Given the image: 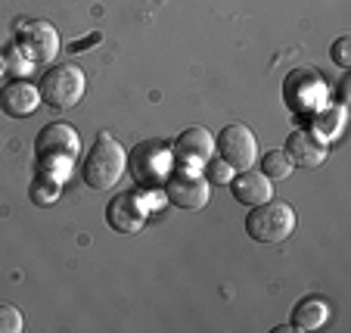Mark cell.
<instances>
[{
  "label": "cell",
  "instance_id": "9c48e42d",
  "mask_svg": "<svg viewBox=\"0 0 351 333\" xmlns=\"http://www.w3.org/2000/svg\"><path fill=\"white\" fill-rule=\"evenodd\" d=\"M286 100L295 113H317L320 106H326L324 100V84H320L317 72H308V69H298L286 78Z\"/></svg>",
  "mask_w": 351,
  "mask_h": 333
},
{
  "label": "cell",
  "instance_id": "e0dca14e",
  "mask_svg": "<svg viewBox=\"0 0 351 333\" xmlns=\"http://www.w3.org/2000/svg\"><path fill=\"white\" fill-rule=\"evenodd\" d=\"M292 162H289V156L283 153V150H271V153L261 159V174H267L271 181H286L292 174Z\"/></svg>",
  "mask_w": 351,
  "mask_h": 333
},
{
  "label": "cell",
  "instance_id": "5bb4252c",
  "mask_svg": "<svg viewBox=\"0 0 351 333\" xmlns=\"http://www.w3.org/2000/svg\"><path fill=\"white\" fill-rule=\"evenodd\" d=\"M230 194L237 203H243V206H258V203L271 200L274 196V184L267 174L261 172H252V168H245V172L233 174L230 178Z\"/></svg>",
  "mask_w": 351,
  "mask_h": 333
},
{
  "label": "cell",
  "instance_id": "6da1fadb",
  "mask_svg": "<svg viewBox=\"0 0 351 333\" xmlns=\"http://www.w3.org/2000/svg\"><path fill=\"white\" fill-rule=\"evenodd\" d=\"M78 150H81V137L66 122H50L34 137V153H38L40 172L56 174L60 181L72 172L75 159H78Z\"/></svg>",
  "mask_w": 351,
  "mask_h": 333
},
{
  "label": "cell",
  "instance_id": "30bf717a",
  "mask_svg": "<svg viewBox=\"0 0 351 333\" xmlns=\"http://www.w3.org/2000/svg\"><path fill=\"white\" fill-rule=\"evenodd\" d=\"M146 215H149V206H146L143 196H137V194H119V196H112L106 206V221L115 233L143 231Z\"/></svg>",
  "mask_w": 351,
  "mask_h": 333
},
{
  "label": "cell",
  "instance_id": "7c38bea8",
  "mask_svg": "<svg viewBox=\"0 0 351 333\" xmlns=\"http://www.w3.org/2000/svg\"><path fill=\"white\" fill-rule=\"evenodd\" d=\"M283 153L289 156V162L295 168H317L326 162V156H330V147H326V140L320 137V134L314 131H292L289 140H286Z\"/></svg>",
  "mask_w": 351,
  "mask_h": 333
},
{
  "label": "cell",
  "instance_id": "7402d4cb",
  "mask_svg": "<svg viewBox=\"0 0 351 333\" xmlns=\"http://www.w3.org/2000/svg\"><path fill=\"white\" fill-rule=\"evenodd\" d=\"M7 66H10V56H7V54H3V50H0V75L7 72Z\"/></svg>",
  "mask_w": 351,
  "mask_h": 333
},
{
  "label": "cell",
  "instance_id": "8fae6325",
  "mask_svg": "<svg viewBox=\"0 0 351 333\" xmlns=\"http://www.w3.org/2000/svg\"><path fill=\"white\" fill-rule=\"evenodd\" d=\"M171 153H174V159H178L180 165L202 168L215 153V137L202 125H193V128H186V131L178 134Z\"/></svg>",
  "mask_w": 351,
  "mask_h": 333
},
{
  "label": "cell",
  "instance_id": "2e32d148",
  "mask_svg": "<svg viewBox=\"0 0 351 333\" xmlns=\"http://www.w3.org/2000/svg\"><path fill=\"white\" fill-rule=\"evenodd\" d=\"M60 190H62V181L50 172H38L32 181V203L34 206H53L60 200Z\"/></svg>",
  "mask_w": 351,
  "mask_h": 333
},
{
  "label": "cell",
  "instance_id": "4fadbf2b",
  "mask_svg": "<svg viewBox=\"0 0 351 333\" xmlns=\"http://www.w3.org/2000/svg\"><path fill=\"white\" fill-rule=\"evenodd\" d=\"M40 91L25 78H16L10 84H3L0 91V109L10 115V119H28V115L38 113L40 106Z\"/></svg>",
  "mask_w": 351,
  "mask_h": 333
},
{
  "label": "cell",
  "instance_id": "8992f818",
  "mask_svg": "<svg viewBox=\"0 0 351 333\" xmlns=\"http://www.w3.org/2000/svg\"><path fill=\"white\" fill-rule=\"evenodd\" d=\"M162 187H165V200L178 209H186V212L206 209L208 203V178L196 168H171Z\"/></svg>",
  "mask_w": 351,
  "mask_h": 333
},
{
  "label": "cell",
  "instance_id": "ba28073f",
  "mask_svg": "<svg viewBox=\"0 0 351 333\" xmlns=\"http://www.w3.org/2000/svg\"><path fill=\"white\" fill-rule=\"evenodd\" d=\"M215 150L233 172H245L258 159V140H255L252 128L245 125H224L215 140Z\"/></svg>",
  "mask_w": 351,
  "mask_h": 333
},
{
  "label": "cell",
  "instance_id": "52a82bcc",
  "mask_svg": "<svg viewBox=\"0 0 351 333\" xmlns=\"http://www.w3.org/2000/svg\"><path fill=\"white\" fill-rule=\"evenodd\" d=\"M16 54L25 56L28 62H53V56L60 54V34L50 22L44 19H32V22H22L19 32H16Z\"/></svg>",
  "mask_w": 351,
  "mask_h": 333
},
{
  "label": "cell",
  "instance_id": "ac0fdd59",
  "mask_svg": "<svg viewBox=\"0 0 351 333\" xmlns=\"http://www.w3.org/2000/svg\"><path fill=\"white\" fill-rule=\"evenodd\" d=\"M25 321L16 306H0V333H22Z\"/></svg>",
  "mask_w": 351,
  "mask_h": 333
},
{
  "label": "cell",
  "instance_id": "ffe728a7",
  "mask_svg": "<svg viewBox=\"0 0 351 333\" xmlns=\"http://www.w3.org/2000/svg\"><path fill=\"white\" fill-rule=\"evenodd\" d=\"M348 47H351V38H339L336 44H332V62H336L339 69H345V72L351 69V54H348Z\"/></svg>",
  "mask_w": 351,
  "mask_h": 333
},
{
  "label": "cell",
  "instance_id": "5b68a950",
  "mask_svg": "<svg viewBox=\"0 0 351 333\" xmlns=\"http://www.w3.org/2000/svg\"><path fill=\"white\" fill-rule=\"evenodd\" d=\"M84 87H87V81L78 66H72V62H56V66H50L40 75L38 91L47 106L72 109V106H78V100L84 97Z\"/></svg>",
  "mask_w": 351,
  "mask_h": 333
},
{
  "label": "cell",
  "instance_id": "9a60e30c",
  "mask_svg": "<svg viewBox=\"0 0 351 333\" xmlns=\"http://www.w3.org/2000/svg\"><path fill=\"white\" fill-rule=\"evenodd\" d=\"M330 321V306L320 296H308L292 308V330H320Z\"/></svg>",
  "mask_w": 351,
  "mask_h": 333
},
{
  "label": "cell",
  "instance_id": "7a4b0ae2",
  "mask_svg": "<svg viewBox=\"0 0 351 333\" xmlns=\"http://www.w3.org/2000/svg\"><path fill=\"white\" fill-rule=\"evenodd\" d=\"M128 153L112 134H97L93 147L87 150L84 162H81V178L90 190H109L121 181L125 174Z\"/></svg>",
  "mask_w": 351,
  "mask_h": 333
},
{
  "label": "cell",
  "instance_id": "277c9868",
  "mask_svg": "<svg viewBox=\"0 0 351 333\" xmlns=\"http://www.w3.org/2000/svg\"><path fill=\"white\" fill-rule=\"evenodd\" d=\"M174 153L168 150V143L162 140H143L128 153L125 168L131 172V178L137 181L143 190H156V187L165 184L168 172H171Z\"/></svg>",
  "mask_w": 351,
  "mask_h": 333
},
{
  "label": "cell",
  "instance_id": "3957f363",
  "mask_svg": "<svg viewBox=\"0 0 351 333\" xmlns=\"http://www.w3.org/2000/svg\"><path fill=\"white\" fill-rule=\"evenodd\" d=\"M295 231V212H292L289 203L283 200H265L258 206L249 209V218H245V233L252 237L255 243H283L289 233Z\"/></svg>",
  "mask_w": 351,
  "mask_h": 333
},
{
  "label": "cell",
  "instance_id": "44dd1931",
  "mask_svg": "<svg viewBox=\"0 0 351 333\" xmlns=\"http://www.w3.org/2000/svg\"><path fill=\"white\" fill-rule=\"evenodd\" d=\"M99 41V32H93L90 38H84V41H75L72 47H69V50H72V54H84V47H90V44H97Z\"/></svg>",
  "mask_w": 351,
  "mask_h": 333
},
{
  "label": "cell",
  "instance_id": "d6986e66",
  "mask_svg": "<svg viewBox=\"0 0 351 333\" xmlns=\"http://www.w3.org/2000/svg\"><path fill=\"white\" fill-rule=\"evenodd\" d=\"M206 165H208V181H215V184H230V178H233V174H237L230 165H227L224 159H221V156H218V159H215V162L208 159Z\"/></svg>",
  "mask_w": 351,
  "mask_h": 333
}]
</instances>
